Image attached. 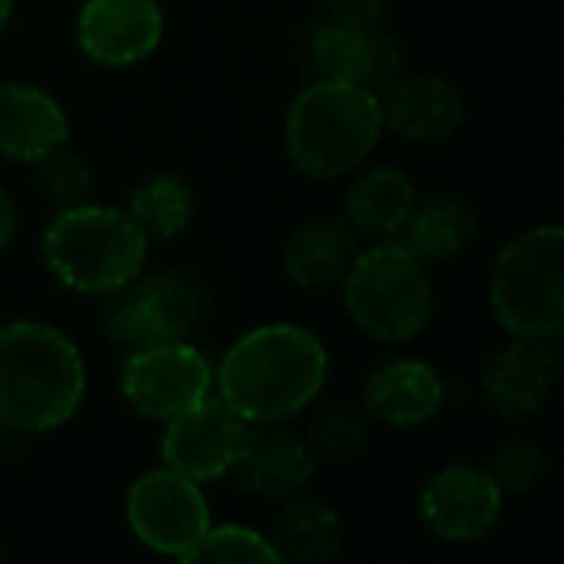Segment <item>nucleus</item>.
I'll list each match as a JSON object with an SVG mask.
<instances>
[{"label": "nucleus", "mask_w": 564, "mask_h": 564, "mask_svg": "<svg viewBox=\"0 0 564 564\" xmlns=\"http://www.w3.org/2000/svg\"><path fill=\"white\" fill-rule=\"evenodd\" d=\"M96 324H99L102 340L119 347V350H135V347L152 344L142 304H139V294H135V281L99 297Z\"/></svg>", "instance_id": "cd10ccee"}, {"label": "nucleus", "mask_w": 564, "mask_h": 564, "mask_svg": "<svg viewBox=\"0 0 564 564\" xmlns=\"http://www.w3.org/2000/svg\"><path fill=\"white\" fill-rule=\"evenodd\" d=\"M7 555H10V552H7V545H0V562H3Z\"/></svg>", "instance_id": "2f4dec72"}, {"label": "nucleus", "mask_w": 564, "mask_h": 564, "mask_svg": "<svg viewBox=\"0 0 564 564\" xmlns=\"http://www.w3.org/2000/svg\"><path fill=\"white\" fill-rule=\"evenodd\" d=\"M317 456L288 423H248L241 453L228 473L238 492L281 502L304 492L317 476Z\"/></svg>", "instance_id": "4468645a"}, {"label": "nucleus", "mask_w": 564, "mask_h": 564, "mask_svg": "<svg viewBox=\"0 0 564 564\" xmlns=\"http://www.w3.org/2000/svg\"><path fill=\"white\" fill-rule=\"evenodd\" d=\"M66 142L69 116L50 89L23 79L0 83V159L36 165Z\"/></svg>", "instance_id": "f3484780"}, {"label": "nucleus", "mask_w": 564, "mask_h": 564, "mask_svg": "<svg viewBox=\"0 0 564 564\" xmlns=\"http://www.w3.org/2000/svg\"><path fill=\"white\" fill-rule=\"evenodd\" d=\"M93 182H96L93 165L69 145H59L36 162V185L53 208H69L79 202H89Z\"/></svg>", "instance_id": "bb28decb"}, {"label": "nucleus", "mask_w": 564, "mask_h": 564, "mask_svg": "<svg viewBox=\"0 0 564 564\" xmlns=\"http://www.w3.org/2000/svg\"><path fill=\"white\" fill-rule=\"evenodd\" d=\"M337 288L350 324L387 347L416 340L436 314L430 268L393 238L360 248Z\"/></svg>", "instance_id": "39448f33"}, {"label": "nucleus", "mask_w": 564, "mask_h": 564, "mask_svg": "<svg viewBox=\"0 0 564 564\" xmlns=\"http://www.w3.org/2000/svg\"><path fill=\"white\" fill-rule=\"evenodd\" d=\"M489 307L509 337H562V225L525 228L499 248L489 274Z\"/></svg>", "instance_id": "423d86ee"}, {"label": "nucleus", "mask_w": 564, "mask_h": 564, "mask_svg": "<svg viewBox=\"0 0 564 564\" xmlns=\"http://www.w3.org/2000/svg\"><path fill=\"white\" fill-rule=\"evenodd\" d=\"M264 539L278 564H317L340 555L347 529L330 502L297 492L278 502Z\"/></svg>", "instance_id": "6ab92c4d"}, {"label": "nucleus", "mask_w": 564, "mask_h": 564, "mask_svg": "<svg viewBox=\"0 0 564 564\" xmlns=\"http://www.w3.org/2000/svg\"><path fill=\"white\" fill-rule=\"evenodd\" d=\"M13 3H17V0H0V30L10 23V17H13Z\"/></svg>", "instance_id": "7c9ffc66"}, {"label": "nucleus", "mask_w": 564, "mask_h": 564, "mask_svg": "<svg viewBox=\"0 0 564 564\" xmlns=\"http://www.w3.org/2000/svg\"><path fill=\"white\" fill-rule=\"evenodd\" d=\"M73 33L89 63L129 69L159 50L165 13L159 0H83Z\"/></svg>", "instance_id": "ddd939ff"}, {"label": "nucleus", "mask_w": 564, "mask_h": 564, "mask_svg": "<svg viewBox=\"0 0 564 564\" xmlns=\"http://www.w3.org/2000/svg\"><path fill=\"white\" fill-rule=\"evenodd\" d=\"M304 59L314 79H340L377 96L403 73V50L390 33L330 17L311 26L304 40Z\"/></svg>", "instance_id": "9b49d317"}, {"label": "nucleus", "mask_w": 564, "mask_h": 564, "mask_svg": "<svg viewBox=\"0 0 564 564\" xmlns=\"http://www.w3.org/2000/svg\"><path fill=\"white\" fill-rule=\"evenodd\" d=\"M245 433H248V423L212 393L198 406L162 423L159 459L162 466H169L172 473L198 486L218 482V479H228L241 453Z\"/></svg>", "instance_id": "9d476101"}, {"label": "nucleus", "mask_w": 564, "mask_h": 564, "mask_svg": "<svg viewBox=\"0 0 564 564\" xmlns=\"http://www.w3.org/2000/svg\"><path fill=\"white\" fill-rule=\"evenodd\" d=\"M486 469L499 482L506 499H522L545 482L549 449L532 436H509L492 449Z\"/></svg>", "instance_id": "393cba45"}, {"label": "nucleus", "mask_w": 564, "mask_h": 564, "mask_svg": "<svg viewBox=\"0 0 564 564\" xmlns=\"http://www.w3.org/2000/svg\"><path fill=\"white\" fill-rule=\"evenodd\" d=\"M218 562V564H278L274 552L264 539L261 529L225 522V525H208V532L198 539V545L188 552L185 564Z\"/></svg>", "instance_id": "a878e982"}, {"label": "nucleus", "mask_w": 564, "mask_h": 564, "mask_svg": "<svg viewBox=\"0 0 564 564\" xmlns=\"http://www.w3.org/2000/svg\"><path fill=\"white\" fill-rule=\"evenodd\" d=\"M324 3L330 20L354 23V26H377L387 10V0H324Z\"/></svg>", "instance_id": "c85d7f7f"}, {"label": "nucleus", "mask_w": 564, "mask_h": 564, "mask_svg": "<svg viewBox=\"0 0 564 564\" xmlns=\"http://www.w3.org/2000/svg\"><path fill=\"white\" fill-rule=\"evenodd\" d=\"M476 231H479V218L469 202L456 195H433L423 202L416 198L393 241L430 268L463 258L473 248Z\"/></svg>", "instance_id": "aec40b11"}, {"label": "nucleus", "mask_w": 564, "mask_h": 564, "mask_svg": "<svg viewBox=\"0 0 564 564\" xmlns=\"http://www.w3.org/2000/svg\"><path fill=\"white\" fill-rule=\"evenodd\" d=\"M122 512L132 539L142 549L178 562L188 558V552L212 525V506L205 499V489L172 473L169 466L135 476L126 489Z\"/></svg>", "instance_id": "6e6552de"}, {"label": "nucleus", "mask_w": 564, "mask_h": 564, "mask_svg": "<svg viewBox=\"0 0 564 564\" xmlns=\"http://www.w3.org/2000/svg\"><path fill=\"white\" fill-rule=\"evenodd\" d=\"M307 446L317 456V463H330V466H344V463H357L373 440V420L364 413V406L357 403H334L324 406L307 430Z\"/></svg>", "instance_id": "b1692460"}, {"label": "nucleus", "mask_w": 564, "mask_h": 564, "mask_svg": "<svg viewBox=\"0 0 564 564\" xmlns=\"http://www.w3.org/2000/svg\"><path fill=\"white\" fill-rule=\"evenodd\" d=\"M135 294L152 340H188L202 321V294L178 271H155L135 278Z\"/></svg>", "instance_id": "5701e85b"}, {"label": "nucleus", "mask_w": 564, "mask_h": 564, "mask_svg": "<svg viewBox=\"0 0 564 564\" xmlns=\"http://www.w3.org/2000/svg\"><path fill=\"white\" fill-rule=\"evenodd\" d=\"M354 175V172H350ZM416 205L413 178L397 165H360L344 195V218L357 235L373 241L397 238L410 208Z\"/></svg>", "instance_id": "412c9836"}, {"label": "nucleus", "mask_w": 564, "mask_h": 564, "mask_svg": "<svg viewBox=\"0 0 564 564\" xmlns=\"http://www.w3.org/2000/svg\"><path fill=\"white\" fill-rule=\"evenodd\" d=\"M116 383L135 416L165 423L215 393V367L188 340H152L126 350Z\"/></svg>", "instance_id": "0eeeda50"}, {"label": "nucleus", "mask_w": 564, "mask_h": 564, "mask_svg": "<svg viewBox=\"0 0 564 564\" xmlns=\"http://www.w3.org/2000/svg\"><path fill=\"white\" fill-rule=\"evenodd\" d=\"M506 512V492L476 463H449L436 469L416 499L423 529L443 545H476L496 532Z\"/></svg>", "instance_id": "1a4fd4ad"}, {"label": "nucleus", "mask_w": 564, "mask_h": 564, "mask_svg": "<svg viewBox=\"0 0 564 564\" xmlns=\"http://www.w3.org/2000/svg\"><path fill=\"white\" fill-rule=\"evenodd\" d=\"M380 112H383V129H390L406 142L426 145V142L449 139L463 126L466 102L453 79L440 73H413V76H397L380 93Z\"/></svg>", "instance_id": "dca6fc26"}, {"label": "nucleus", "mask_w": 564, "mask_h": 564, "mask_svg": "<svg viewBox=\"0 0 564 564\" xmlns=\"http://www.w3.org/2000/svg\"><path fill=\"white\" fill-rule=\"evenodd\" d=\"M0 430H3V423H0Z\"/></svg>", "instance_id": "473e14b6"}, {"label": "nucleus", "mask_w": 564, "mask_h": 564, "mask_svg": "<svg viewBox=\"0 0 564 564\" xmlns=\"http://www.w3.org/2000/svg\"><path fill=\"white\" fill-rule=\"evenodd\" d=\"M364 413L387 430H416L446 406L443 373L420 357L380 360L360 387Z\"/></svg>", "instance_id": "2eb2a0df"}, {"label": "nucleus", "mask_w": 564, "mask_h": 564, "mask_svg": "<svg viewBox=\"0 0 564 564\" xmlns=\"http://www.w3.org/2000/svg\"><path fill=\"white\" fill-rule=\"evenodd\" d=\"M40 258L66 291L102 297L142 274L149 238L126 208L79 202L53 212L40 235Z\"/></svg>", "instance_id": "20e7f679"}, {"label": "nucleus", "mask_w": 564, "mask_h": 564, "mask_svg": "<svg viewBox=\"0 0 564 564\" xmlns=\"http://www.w3.org/2000/svg\"><path fill=\"white\" fill-rule=\"evenodd\" d=\"M564 370L562 337H509L482 367V397L502 420H529L552 400Z\"/></svg>", "instance_id": "f8f14e48"}, {"label": "nucleus", "mask_w": 564, "mask_h": 564, "mask_svg": "<svg viewBox=\"0 0 564 564\" xmlns=\"http://www.w3.org/2000/svg\"><path fill=\"white\" fill-rule=\"evenodd\" d=\"M380 96L340 79H311L284 112V155L294 172L334 182L357 172L383 139Z\"/></svg>", "instance_id": "7ed1b4c3"}, {"label": "nucleus", "mask_w": 564, "mask_h": 564, "mask_svg": "<svg viewBox=\"0 0 564 564\" xmlns=\"http://www.w3.org/2000/svg\"><path fill=\"white\" fill-rule=\"evenodd\" d=\"M13 238H17V205H13L10 195L0 188V254L10 251Z\"/></svg>", "instance_id": "c756f323"}, {"label": "nucleus", "mask_w": 564, "mask_h": 564, "mask_svg": "<svg viewBox=\"0 0 564 564\" xmlns=\"http://www.w3.org/2000/svg\"><path fill=\"white\" fill-rule=\"evenodd\" d=\"M126 215L149 241H172L195 218V188L178 172H152L129 192Z\"/></svg>", "instance_id": "4be33fe9"}, {"label": "nucleus", "mask_w": 564, "mask_h": 564, "mask_svg": "<svg viewBox=\"0 0 564 564\" xmlns=\"http://www.w3.org/2000/svg\"><path fill=\"white\" fill-rule=\"evenodd\" d=\"M86 400L76 340L46 321L0 324V423L23 436L66 426Z\"/></svg>", "instance_id": "f03ea898"}, {"label": "nucleus", "mask_w": 564, "mask_h": 564, "mask_svg": "<svg viewBox=\"0 0 564 564\" xmlns=\"http://www.w3.org/2000/svg\"><path fill=\"white\" fill-rule=\"evenodd\" d=\"M327 377V344L304 324L271 321L228 344L215 367V397L245 423H291L317 403Z\"/></svg>", "instance_id": "f257e3e1"}, {"label": "nucleus", "mask_w": 564, "mask_h": 564, "mask_svg": "<svg viewBox=\"0 0 564 564\" xmlns=\"http://www.w3.org/2000/svg\"><path fill=\"white\" fill-rule=\"evenodd\" d=\"M360 254V235L344 215H317L291 228L281 248V268L301 291H330Z\"/></svg>", "instance_id": "a211bd4d"}]
</instances>
